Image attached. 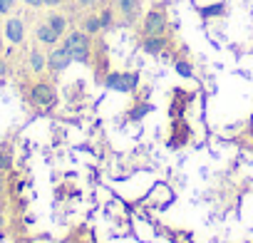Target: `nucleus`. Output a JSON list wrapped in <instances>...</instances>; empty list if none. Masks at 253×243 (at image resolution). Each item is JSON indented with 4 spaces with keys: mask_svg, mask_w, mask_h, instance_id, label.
Instances as JSON below:
<instances>
[{
    "mask_svg": "<svg viewBox=\"0 0 253 243\" xmlns=\"http://www.w3.org/2000/svg\"><path fill=\"white\" fill-rule=\"evenodd\" d=\"M137 84H139V75L137 72H109L107 80H104L107 89H117V92H124V94L134 92Z\"/></svg>",
    "mask_w": 253,
    "mask_h": 243,
    "instance_id": "obj_1",
    "label": "nucleus"
},
{
    "mask_svg": "<svg viewBox=\"0 0 253 243\" xmlns=\"http://www.w3.org/2000/svg\"><path fill=\"white\" fill-rule=\"evenodd\" d=\"M194 102V92H186V89H174V97H171V109H169V114H171V119H181L184 117V112H186V107Z\"/></svg>",
    "mask_w": 253,
    "mask_h": 243,
    "instance_id": "obj_2",
    "label": "nucleus"
},
{
    "mask_svg": "<svg viewBox=\"0 0 253 243\" xmlns=\"http://www.w3.org/2000/svg\"><path fill=\"white\" fill-rule=\"evenodd\" d=\"M167 30V15H164V10H149L147 13V18H144V33L147 35H162Z\"/></svg>",
    "mask_w": 253,
    "mask_h": 243,
    "instance_id": "obj_3",
    "label": "nucleus"
},
{
    "mask_svg": "<svg viewBox=\"0 0 253 243\" xmlns=\"http://www.w3.org/2000/svg\"><path fill=\"white\" fill-rule=\"evenodd\" d=\"M174 127H171V139H169V147L171 149H179L189 142V134H191V127L186 124L184 119H171Z\"/></svg>",
    "mask_w": 253,
    "mask_h": 243,
    "instance_id": "obj_4",
    "label": "nucleus"
},
{
    "mask_svg": "<svg viewBox=\"0 0 253 243\" xmlns=\"http://www.w3.org/2000/svg\"><path fill=\"white\" fill-rule=\"evenodd\" d=\"M70 62H72V55H70L67 47H57V50H52V52L47 55V65H50L52 72H62Z\"/></svg>",
    "mask_w": 253,
    "mask_h": 243,
    "instance_id": "obj_5",
    "label": "nucleus"
},
{
    "mask_svg": "<svg viewBox=\"0 0 253 243\" xmlns=\"http://www.w3.org/2000/svg\"><path fill=\"white\" fill-rule=\"evenodd\" d=\"M33 102L40 104V107H50V104L55 102V89H52L50 84H45V82L35 84V87H33Z\"/></svg>",
    "mask_w": 253,
    "mask_h": 243,
    "instance_id": "obj_6",
    "label": "nucleus"
},
{
    "mask_svg": "<svg viewBox=\"0 0 253 243\" xmlns=\"http://www.w3.org/2000/svg\"><path fill=\"white\" fill-rule=\"evenodd\" d=\"M5 35H8V40L10 42H23V38H25V25H23V20L20 18H10L8 20V25H5Z\"/></svg>",
    "mask_w": 253,
    "mask_h": 243,
    "instance_id": "obj_7",
    "label": "nucleus"
},
{
    "mask_svg": "<svg viewBox=\"0 0 253 243\" xmlns=\"http://www.w3.org/2000/svg\"><path fill=\"white\" fill-rule=\"evenodd\" d=\"M119 10L124 15V23H134L139 18V0H119Z\"/></svg>",
    "mask_w": 253,
    "mask_h": 243,
    "instance_id": "obj_8",
    "label": "nucleus"
},
{
    "mask_svg": "<svg viewBox=\"0 0 253 243\" xmlns=\"http://www.w3.org/2000/svg\"><path fill=\"white\" fill-rule=\"evenodd\" d=\"M164 45H167V40L162 35H147V40H144V50L149 55H162Z\"/></svg>",
    "mask_w": 253,
    "mask_h": 243,
    "instance_id": "obj_9",
    "label": "nucleus"
},
{
    "mask_svg": "<svg viewBox=\"0 0 253 243\" xmlns=\"http://www.w3.org/2000/svg\"><path fill=\"white\" fill-rule=\"evenodd\" d=\"M87 45H89L87 33H72V35H67V40H65V45H62V47L75 50V47H87Z\"/></svg>",
    "mask_w": 253,
    "mask_h": 243,
    "instance_id": "obj_10",
    "label": "nucleus"
},
{
    "mask_svg": "<svg viewBox=\"0 0 253 243\" xmlns=\"http://www.w3.org/2000/svg\"><path fill=\"white\" fill-rule=\"evenodd\" d=\"M38 40H40V42H45V45H55V42H57V35H55V30L45 23V25H40V28H38Z\"/></svg>",
    "mask_w": 253,
    "mask_h": 243,
    "instance_id": "obj_11",
    "label": "nucleus"
},
{
    "mask_svg": "<svg viewBox=\"0 0 253 243\" xmlns=\"http://www.w3.org/2000/svg\"><path fill=\"white\" fill-rule=\"evenodd\" d=\"M47 25H50V28L55 30V35L60 38V35L65 33V28H67V20H65L62 15H50V18H47Z\"/></svg>",
    "mask_w": 253,
    "mask_h": 243,
    "instance_id": "obj_12",
    "label": "nucleus"
},
{
    "mask_svg": "<svg viewBox=\"0 0 253 243\" xmlns=\"http://www.w3.org/2000/svg\"><path fill=\"white\" fill-rule=\"evenodd\" d=\"M102 30V23H99V15H87L84 18V33L87 35H94Z\"/></svg>",
    "mask_w": 253,
    "mask_h": 243,
    "instance_id": "obj_13",
    "label": "nucleus"
},
{
    "mask_svg": "<svg viewBox=\"0 0 253 243\" xmlns=\"http://www.w3.org/2000/svg\"><path fill=\"white\" fill-rule=\"evenodd\" d=\"M45 62H47V60L42 57V52H38V50H33V52H30V67H33L35 72H40V70L45 67Z\"/></svg>",
    "mask_w": 253,
    "mask_h": 243,
    "instance_id": "obj_14",
    "label": "nucleus"
},
{
    "mask_svg": "<svg viewBox=\"0 0 253 243\" xmlns=\"http://www.w3.org/2000/svg\"><path fill=\"white\" fill-rule=\"evenodd\" d=\"M174 70H176L181 77H194V67H191L186 60H179V62L174 65Z\"/></svg>",
    "mask_w": 253,
    "mask_h": 243,
    "instance_id": "obj_15",
    "label": "nucleus"
},
{
    "mask_svg": "<svg viewBox=\"0 0 253 243\" xmlns=\"http://www.w3.org/2000/svg\"><path fill=\"white\" fill-rule=\"evenodd\" d=\"M147 112H152V107H149V104H142V107L132 109V114H129V117H132V119H142V117H144Z\"/></svg>",
    "mask_w": 253,
    "mask_h": 243,
    "instance_id": "obj_16",
    "label": "nucleus"
},
{
    "mask_svg": "<svg viewBox=\"0 0 253 243\" xmlns=\"http://www.w3.org/2000/svg\"><path fill=\"white\" fill-rule=\"evenodd\" d=\"M223 13V5H216V8H201V15L204 18H211V15H221Z\"/></svg>",
    "mask_w": 253,
    "mask_h": 243,
    "instance_id": "obj_17",
    "label": "nucleus"
},
{
    "mask_svg": "<svg viewBox=\"0 0 253 243\" xmlns=\"http://www.w3.org/2000/svg\"><path fill=\"white\" fill-rule=\"evenodd\" d=\"M99 23H102V28H109V25H112V10H104V13L99 15Z\"/></svg>",
    "mask_w": 253,
    "mask_h": 243,
    "instance_id": "obj_18",
    "label": "nucleus"
},
{
    "mask_svg": "<svg viewBox=\"0 0 253 243\" xmlns=\"http://www.w3.org/2000/svg\"><path fill=\"white\" fill-rule=\"evenodd\" d=\"M13 3H15V0H0V13H10V8H13Z\"/></svg>",
    "mask_w": 253,
    "mask_h": 243,
    "instance_id": "obj_19",
    "label": "nucleus"
},
{
    "mask_svg": "<svg viewBox=\"0 0 253 243\" xmlns=\"http://www.w3.org/2000/svg\"><path fill=\"white\" fill-rule=\"evenodd\" d=\"M10 166V157L5 152H0V169H8Z\"/></svg>",
    "mask_w": 253,
    "mask_h": 243,
    "instance_id": "obj_20",
    "label": "nucleus"
},
{
    "mask_svg": "<svg viewBox=\"0 0 253 243\" xmlns=\"http://www.w3.org/2000/svg\"><path fill=\"white\" fill-rule=\"evenodd\" d=\"M65 0H40V5H60Z\"/></svg>",
    "mask_w": 253,
    "mask_h": 243,
    "instance_id": "obj_21",
    "label": "nucleus"
},
{
    "mask_svg": "<svg viewBox=\"0 0 253 243\" xmlns=\"http://www.w3.org/2000/svg\"><path fill=\"white\" fill-rule=\"evenodd\" d=\"M3 75H8V67H5V62H0V77Z\"/></svg>",
    "mask_w": 253,
    "mask_h": 243,
    "instance_id": "obj_22",
    "label": "nucleus"
},
{
    "mask_svg": "<svg viewBox=\"0 0 253 243\" xmlns=\"http://www.w3.org/2000/svg\"><path fill=\"white\" fill-rule=\"evenodd\" d=\"M77 3H80V5H92L94 0H77Z\"/></svg>",
    "mask_w": 253,
    "mask_h": 243,
    "instance_id": "obj_23",
    "label": "nucleus"
},
{
    "mask_svg": "<svg viewBox=\"0 0 253 243\" xmlns=\"http://www.w3.org/2000/svg\"><path fill=\"white\" fill-rule=\"evenodd\" d=\"M28 5H40V0H25Z\"/></svg>",
    "mask_w": 253,
    "mask_h": 243,
    "instance_id": "obj_24",
    "label": "nucleus"
},
{
    "mask_svg": "<svg viewBox=\"0 0 253 243\" xmlns=\"http://www.w3.org/2000/svg\"><path fill=\"white\" fill-rule=\"evenodd\" d=\"M0 47H3V42H0Z\"/></svg>",
    "mask_w": 253,
    "mask_h": 243,
    "instance_id": "obj_25",
    "label": "nucleus"
}]
</instances>
